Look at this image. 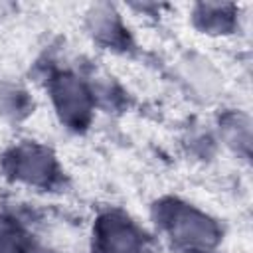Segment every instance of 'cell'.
Instances as JSON below:
<instances>
[{
	"label": "cell",
	"mask_w": 253,
	"mask_h": 253,
	"mask_svg": "<svg viewBox=\"0 0 253 253\" xmlns=\"http://www.w3.org/2000/svg\"><path fill=\"white\" fill-rule=\"evenodd\" d=\"M89 22H91L93 36L101 43L117 47V49H125L128 45L126 30L123 28V24H121L119 16L113 12V8H109V6L95 8V12L89 16Z\"/></svg>",
	"instance_id": "obj_5"
},
{
	"label": "cell",
	"mask_w": 253,
	"mask_h": 253,
	"mask_svg": "<svg viewBox=\"0 0 253 253\" xmlns=\"http://www.w3.org/2000/svg\"><path fill=\"white\" fill-rule=\"evenodd\" d=\"M194 22L208 34H227L235 24V6L231 4H198Z\"/></svg>",
	"instance_id": "obj_6"
},
{
	"label": "cell",
	"mask_w": 253,
	"mask_h": 253,
	"mask_svg": "<svg viewBox=\"0 0 253 253\" xmlns=\"http://www.w3.org/2000/svg\"><path fill=\"white\" fill-rule=\"evenodd\" d=\"M194 253H208V251H194Z\"/></svg>",
	"instance_id": "obj_11"
},
{
	"label": "cell",
	"mask_w": 253,
	"mask_h": 253,
	"mask_svg": "<svg viewBox=\"0 0 253 253\" xmlns=\"http://www.w3.org/2000/svg\"><path fill=\"white\" fill-rule=\"evenodd\" d=\"M188 77H190L192 83H194L198 89H202V91H210L211 85L215 83V81H213L215 75L211 73V69H210L204 61L192 63V65H190V71H188Z\"/></svg>",
	"instance_id": "obj_10"
},
{
	"label": "cell",
	"mask_w": 253,
	"mask_h": 253,
	"mask_svg": "<svg viewBox=\"0 0 253 253\" xmlns=\"http://www.w3.org/2000/svg\"><path fill=\"white\" fill-rule=\"evenodd\" d=\"M32 101L26 91L12 83L0 81V115L8 119H22L30 113Z\"/></svg>",
	"instance_id": "obj_8"
},
{
	"label": "cell",
	"mask_w": 253,
	"mask_h": 253,
	"mask_svg": "<svg viewBox=\"0 0 253 253\" xmlns=\"http://www.w3.org/2000/svg\"><path fill=\"white\" fill-rule=\"evenodd\" d=\"M4 170L8 176L38 188H53L61 180L53 154L36 142H22L10 148L4 154Z\"/></svg>",
	"instance_id": "obj_2"
},
{
	"label": "cell",
	"mask_w": 253,
	"mask_h": 253,
	"mask_svg": "<svg viewBox=\"0 0 253 253\" xmlns=\"http://www.w3.org/2000/svg\"><path fill=\"white\" fill-rule=\"evenodd\" d=\"M32 235L12 217L0 215V253H34Z\"/></svg>",
	"instance_id": "obj_7"
},
{
	"label": "cell",
	"mask_w": 253,
	"mask_h": 253,
	"mask_svg": "<svg viewBox=\"0 0 253 253\" xmlns=\"http://www.w3.org/2000/svg\"><path fill=\"white\" fill-rule=\"evenodd\" d=\"M93 253H154L146 235L123 213H105L97 219Z\"/></svg>",
	"instance_id": "obj_4"
},
{
	"label": "cell",
	"mask_w": 253,
	"mask_h": 253,
	"mask_svg": "<svg viewBox=\"0 0 253 253\" xmlns=\"http://www.w3.org/2000/svg\"><path fill=\"white\" fill-rule=\"evenodd\" d=\"M49 93L61 121L79 130L85 128L91 121L93 97L89 87L73 73L59 71L49 79Z\"/></svg>",
	"instance_id": "obj_3"
},
{
	"label": "cell",
	"mask_w": 253,
	"mask_h": 253,
	"mask_svg": "<svg viewBox=\"0 0 253 253\" xmlns=\"http://www.w3.org/2000/svg\"><path fill=\"white\" fill-rule=\"evenodd\" d=\"M156 219L162 225V229L172 237L174 243L196 249V251H206L213 247L219 239V227L217 223L202 213L200 210L178 202V200H162L156 204Z\"/></svg>",
	"instance_id": "obj_1"
},
{
	"label": "cell",
	"mask_w": 253,
	"mask_h": 253,
	"mask_svg": "<svg viewBox=\"0 0 253 253\" xmlns=\"http://www.w3.org/2000/svg\"><path fill=\"white\" fill-rule=\"evenodd\" d=\"M221 130L223 136L227 140V144H231L233 148L241 150V152H249V144H251V128H249V121L243 115H235L229 113L221 119Z\"/></svg>",
	"instance_id": "obj_9"
}]
</instances>
